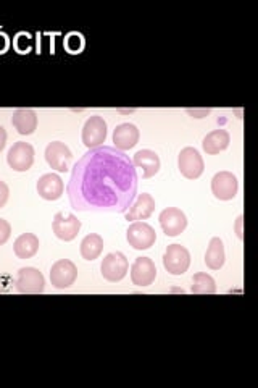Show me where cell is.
Instances as JSON below:
<instances>
[{
  "mask_svg": "<svg viewBox=\"0 0 258 388\" xmlns=\"http://www.w3.org/2000/svg\"><path fill=\"white\" fill-rule=\"evenodd\" d=\"M138 183L129 155L113 146H99L75 164L66 193L75 211L123 213L138 196Z\"/></svg>",
  "mask_w": 258,
  "mask_h": 388,
  "instance_id": "1",
  "label": "cell"
},
{
  "mask_svg": "<svg viewBox=\"0 0 258 388\" xmlns=\"http://www.w3.org/2000/svg\"><path fill=\"white\" fill-rule=\"evenodd\" d=\"M15 288H17L18 293L23 294H39L46 288V279L34 267H23L17 274Z\"/></svg>",
  "mask_w": 258,
  "mask_h": 388,
  "instance_id": "2",
  "label": "cell"
},
{
  "mask_svg": "<svg viewBox=\"0 0 258 388\" xmlns=\"http://www.w3.org/2000/svg\"><path fill=\"white\" fill-rule=\"evenodd\" d=\"M178 168L184 178L197 179L205 170V164L196 148H184L178 155Z\"/></svg>",
  "mask_w": 258,
  "mask_h": 388,
  "instance_id": "3",
  "label": "cell"
},
{
  "mask_svg": "<svg viewBox=\"0 0 258 388\" xmlns=\"http://www.w3.org/2000/svg\"><path fill=\"white\" fill-rule=\"evenodd\" d=\"M100 270L107 281L116 283V281L123 280L126 274H128L129 262L123 252H110V254H107L104 261H102Z\"/></svg>",
  "mask_w": 258,
  "mask_h": 388,
  "instance_id": "4",
  "label": "cell"
},
{
  "mask_svg": "<svg viewBox=\"0 0 258 388\" xmlns=\"http://www.w3.org/2000/svg\"><path fill=\"white\" fill-rule=\"evenodd\" d=\"M126 240H128L129 246H133L134 249L144 251L149 249L157 241V233L149 223L145 222H134L133 225H129L128 231H126Z\"/></svg>",
  "mask_w": 258,
  "mask_h": 388,
  "instance_id": "5",
  "label": "cell"
},
{
  "mask_svg": "<svg viewBox=\"0 0 258 388\" xmlns=\"http://www.w3.org/2000/svg\"><path fill=\"white\" fill-rule=\"evenodd\" d=\"M163 265L172 275H183L191 265V254L181 245H169L163 256Z\"/></svg>",
  "mask_w": 258,
  "mask_h": 388,
  "instance_id": "6",
  "label": "cell"
},
{
  "mask_svg": "<svg viewBox=\"0 0 258 388\" xmlns=\"http://www.w3.org/2000/svg\"><path fill=\"white\" fill-rule=\"evenodd\" d=\"M82 144L86 146L87 149H94L99 148V146H104L107 139V123L105 120L102 118L100 115H92L91 118H87L84 123V128H82Z\"/></svg>",
  "mask_w": 258,
  "mask_h": 388,
  "instance_id": "7",
  "label": "cell"
},
{
  "mask_svg": "<svg viewBox=\"0 0 258 388\" xmlns=\"http://www.w3.org/2000/svg\"><path fill=\"white\" fill-rule=\"evenodd\" d=\"M52 230L55 236L62 241H73L81 230V220L75 213L57 212L52 222Z\"/></svg>",
  "mask_w": 258,
  "mask_h": 388,
  "instance_id": "8",
  "label": "cell"
},
{
  "mask_svg": "<svg viewBox=\"0 0 258 388\" xmlns=\"http://www.w3.org/2000/svg\"><path fill=\"white\" fill-rule=\"evenodd\" d=\"M7 162L15 172H28L34 164V148L29 143H15L8 150Z\"/></svg>",
  "mask_w": 258,
  "mask_h": 388,
  "instance_id": "9",
  "label": "cell"
},
{
  "mask_svg": "<svg viewBox=\"0 0 258 388\" xmlns=\"http://www.w3.org/2000/svg\"><path fill=\"white\" fill-rule=\"evenodd\" d=\"M46 160L48 167L57 172H68L73 162V152L65 143L53 141L46 148Z\"/></svg>",
  "mask_w": 258,
  "mask_h": 388,
  "instance_id": "10",
  "label": "cell"
},
{
  "mask_svg": "<svg viewBox=\"0 0 258 388\" xmlns=\"http://www.w3.org/2000/svg\"><path fill=\"white\" fill-rule=\"evenodd\" d=\"M160 225H162V230L167 236H179L181 233L186 230L187 227V217L181 209L178 207H168L162 211L158 217Z\"/></svg>",
  "mask_w": 258,
  "mask_h": 388,
  "instance_id": "11",
  "label": "cell"
},
{
  "mask_svg": "<svg viewBox=\"0 0 258 388\" xmlns=\"http://www.w3.org/2000/svg\"><path fill=\"white\" fill-rule=\"evenodd\" d=\"M77 279V267L68 259H60L50 269V283L57 290H65L75 283Z\"/></svg>",
  "mask_w": 258,
  "mask_h": 388,
  "instance_id": "12",
  "label": "cell"
},
{
  "mask_svg": "<svg viewBox=\"0 0 258 388\" xmlns=\"http://www.w3.org/2000/svg\"><path fill=\"white\" fill-rule=\"evenodd\" d=\"M237 189H239V182H237L236 175L231 172H220L212 179V193L220 201L234 199Z\"/></svg>",
  "mask_w": 258,
  "mask_h": 388,
  "instance_id": "13",
  "label": "cell"
},
{
  "mask_svg": "<svg viewBox=\"0 0 258 388\" xmlns=\"http://www.w3.org/2000/svg\"><path fill=\"white\" fill-rule=\"evenodd\" d=\"M157 279V267L150 257H138L131 265V280L136 286H149Z\"/></svg>",
  "mask_w": 258,
  "mask_h": 388,
  "instance_id": "14",
  "label": "cell"
},
{
  "mask_svg": "<svg viewBox=\"0 0 258 388\" xmlns=\"http://www.w3.org/2000/svg\"><path fill=\"white\" fill-rule=\"evenodd\" d=\"M155 211V199L152 194L142 193L139 194L136 202L131 204L129 211H126V220L128 222H140L147 220Z\"/></svg>",
  "mask_w": 258,
  "mask_h": 388,
  "instance_id": "15",
  "label": "cell"
},
{
  "mask_svg": "<svg viewBox=\"0 0 258 388\" xmlns=\"http://www.w3.org/2000/svg\"><path fill=\"white\" fill-rule=\"evenodd\" d=\"M63 182L57 173H46L37 179V193L46 201H57L63 194Z\"/></svg>",
  "mask_w": 258,
  "mask_h": 388,
  "instance_id": "16",
  "label": "cell"
},
{
  "mask_svg": "<svg viewBox=\"0 0 258 388\" xmlns=\"http://www.w3.org/2000/svg\"><path fill=\"white\" fill-rule=\"evenodd\" d=\"M139 143V130L133 123H121L113 131V148L118 150H129Z\"/></svg>",
  "mask_w": 258,
  "mask_h": 388,
  "instance_id": "17",
  "label": "cell"
},
{
  "mask_svg": "<svg viewBox=\"0 0 258 388\" xmlns=\"http://www.w3.org/2000/svg\"><path fill=\"white\" fill-rule=\"evenodd\" d=\"M133 164L136 168H142L144 179L155 177V175L158 173L160 165H162L157 152H154V150H150V149H142V150H139V152H136Z\"/></svg>",
  "mask_w": 258,
  "mask_h": 388,
  "instance_id": "18",
  "label": "cell"
},
{
  "mask_svg": "<svg viewBox=\"0 0 258 388\" xmlns=\"http://www.w3.org/2000/svg\"><path fill=\"white\" fill-rule=\"evenodd\" d=\"M12 125L19 134L29 136L37 128V115L31 109H18L13 112Z\"/></svg>",
  "mask_w": 258,
  "mask_h": 388,
  "instance_id": "19",
  "label": "cell"
},
{
  "mask_svg": "<svg viewBox=\"0 0 258 388\" xmlns=\"http://www.w3.org/2000/svg\"><path fill=\"white\" fill-rule=\"evenodd\" d=\"M13 251L18 259H31L39 251V238L34 233H23L15 240Z\"/></svg>",
  "mask_w": 258,
  "mask_h": 388,
  "instance_id": "20",
  "label": "cell"
},
{
  "mask_svg": "<svg viewBox=\"0 0 258 388\" xmlns=\"http://www.w3.org/2000/svg\"><path fill=\"white\" fill-rule=\"evenodd\" d=\"M231 143V136L226 130H213L212 133H208L203 138L202 148L208 155H216L221 150L228 149V146Z\"/></svg>",
  "mask_w": 258,
  "mask_h": 388,
  "instance_id": "21",
  "label": "cell"
},
{
  "mask_svg": "<svg viewBox=\"0 0 258 388\" xmlns=\"http://www.w3.org/2000/svg\"><path fill=\"white\" fill-rule=\"evenodd\" d=\"M225 246H223V241L220 238L215 236L212 238L210 245H208V249L205 252V264L208 269L212 270H220L223 265H225Z\"/></svg>",
  "mask_w": 258,
  "mask_h": 388,
  "instance_id": "22",
  "label": "cell"
},
{
  "mask_svg": "<svg viewBox=\"0 0 258 388\" xmlns=\"http://www.w3.org/2000/svg\"><path fill=\"white\" fill-rule=\"evenodd\" d=\"M102 251H104V238L97 233H91L81 241V256L86 261H95Z\"/></svg>",
  "mask_w": 258,
  "mask_h": 388,
  "instance_id": "23",
  "label": "cell"
},
{
  "mask_svg": "<svg viewBox=\"0 0 258 388\" xmlns=\"http://www.w3.org/2000/svg\"><path fill=\"white\" fill-rule=\"evenodd\" d=\"M191 291L194 294H215L216 283L212 275L205 274V272H199L192 279Z\"/></svg>",
  "mask_w": 258,
  "mask_h": 388,
  "instance_id": "24",
  "label": "cell"
},
{
  "mask_svg": "<svg viewBox=\"0 0 258 388\" xmlns=\"http://www.w3.org/2000/svg\"><path fill=\"white\" fill-rule=\"evenodd\" d=\"M10 235H12V227H10V223L7 220L0 218V246L8 241Z\"/></svg>",
  "mask_w": 258,
  "mask_h": 388,
  "instance_id": "25",
  "label": "cell"
},
{
  "mask_svg": "<svg viewBox=\"0 0 258 388\" xmlns=\"http://www.w3.org/2000/svg\"><path fill=\"white\" fill-rule=\"evenodd\" d=\"M8 194H10L8 186L2 182V179H0V209H2L5 204H7Z\"/></svg>",
  "mask_w": 258,
  "mask_h": 388,
  "instance_id": "26",
  "label": "cell"
},
{
  "mask_svg": "<svg viewBox=\"0 0 258 388\" xmlns=\"http://www.w3.org/2000/svg\"><path fill=\"white\" fill-rule=\"evenodd\" d=\"M187 114L189 115H192L194 118H203V116H207L208 114H210V109H202V110H199V109H187Z\"/></svg>",
  "mask_w": 258,
  "mask_h": 388,
  "instance_id": "27",
  "label": "cell"
},
{
  "mask_svg": "<svg viewBox=\"0 0 258 388\" xmlns=\"http://www.w3.org/2000/svg\"><path fill=\"white\" fill-rule=\"evenodd\" d=\"M5 143H7V133H5L3 126H0V152L3 150Z\"/></svg>",
  "mask_w": 258,
  "mask_h": 388,
  "instance_id": "28",
  "label": "cell"
},
{
  "mask_svg": "<svg viewBox=\"0 0 258 388\" xmlns=\"http://www.w3.org/2000/svg\"><path fill=\"white\" fill-rule=\"evenodd\" d=\"M236 233H237V238L242 240V217L237 218V223H236Z\"/></svg>",
  "mask_w": 258,
  "mask_h": 388,
  "instance_id": "29",
  "label": "cell"
}]
</instances>
